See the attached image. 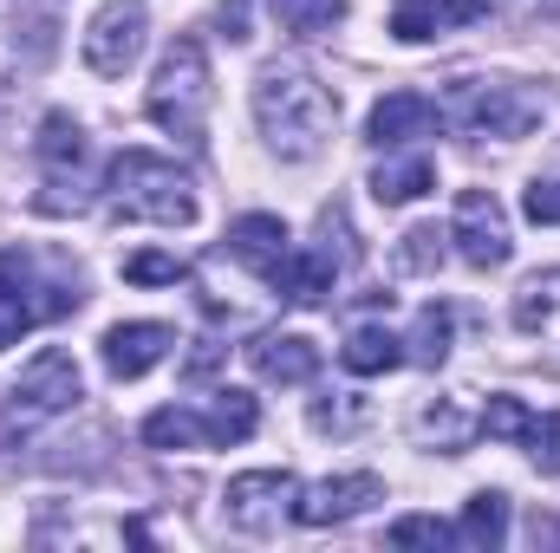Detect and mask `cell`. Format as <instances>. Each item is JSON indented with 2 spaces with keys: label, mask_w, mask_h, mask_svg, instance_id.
Returning <instances> with one entry per match:
<instances>
[{
  "label": "cell",
  "mask_w": 560,
  "mask_h": 553,
  "mask_svg": "<svg viewBox=\"0 0 560 553\" xmlns=\"http://www.w3.org/2000/svg\"><path fill=\"white\" fill-rule=\"evenodd\" d=\"M450 332H456L450 306H423V313H418V332H411V352H405V358H418V365H443V358H450Z\"/></svg>",
  "instance_id": "d4e9b609"
},
{
  "label": "cell",
  "mask_w": 560,
  "mask_h": 553,
  "mask_svg": "<svg viewBox=\"0 0 560 553\" xmlns=\"http://www.w3.org/2000/svg\"><path fill=\"white\" fill-rule=\"evenodd\" d=\"M456 541V528H443L436 515H405V521H392V548H450Z\"/></svg>",
  "instance_id": "83f0119b"
},
{
  "label": "cell",
  "mask_w": 560,
  "mask_h": 553,
  "mask_svg": "<svg viewBox=\"0 0 560 553\" xmlns=\"http://www.w3.org/2000/svg\"><path fill=\"white\" fill-rule=\"evenodd\" d=\"M515 326L548 345V365L560 372V268L555 274H535L515 293Z\"/></svg>",
  "instance_id": "e0dca14e"
},
{
  "label": "cell",
  "mask_w": 560,
  "mask_h": 553,
  "mask_svg": "<svg viewBox=\"0 0 560 553\" xmlns=\"http://www.w3.org/2000/svg\"><path fill=\"white\" fill-rule=\"evenodd\" d=\"M528 13H560V0H528Z\"/></svg>",
  "instance_id": "d590c367"
},
{
  "label": "cell",
  "mask_w": 560,
  "mask_h": 553,
  "mask_svg": "<svg viewBox=\"0 0 560 553\" xmlns=\"http://www.w3.org/2000/svg\"><path fill=\"white\" fill-rule=\"evenodd\" d=\"M443 242H450V235L430 228V222L411 228V235L398 242V274H436V268H443Z\"/></svg>",
  "instance_id": "4316f807"
},
{
  "label": "cell",
  "mask_w": 560,
  "mask_h": 553,
  "mask_svg": "<svg viewBox=\"0 0 560 553\" xmlns=\"http://www.w3.org/2000/svg\"><path fill=\"white\" fill-rule=\"evenodd\" d=\"M339 365L359 372V378H378V372H398L405 365V339L385 332V326H359L346 345H339Z\"/></svg>",
  "instance_id": "ac0fdd59"
},
{
  "label": "cell",
  "mask_w": 560,
  "mask_h": 553,
  "mask_svg": "<svg viewBox=\"0 0 560 553\" xmlns=\"http://www.w3.org/2000/svg\"><path fill=\"white\" fill-rule=\"evenodd\" d=\"M456 541H463V548H476V553H495V548H502V541H509V495H495V489L469 495Z\"/></svg>",
  "instance_id": "ffe728a7"
},
{
  "label": "cell",
  "mask_w": 560,
  "mask_h": 553,
  "mask_svg": "<svg viewBox=\"0 0 560 553\" xmlns=\"http://www.w3.org/2000/svg\"><path fill=\"white\" fill-rule=\"evenodd\" d=\"M332 280H339V255L306 248V255H287L275 268V293L293 299V306H319V299H332Z\"/></svg>",
  "instance_id": "2e32d148"
},
{
  "label": "cell",
  "mask_w": 560,
  "mask_h": 553,
  "mask_svg": "<svg viewBox=\"0 0 560 553\" xmlns=\"http://www.w3.org/2000/svg\"><path fill=\"white\" fill-rule=\"evenodd\" d=\"M202 423H209V443H222V449H229V443H248V436H255L261 411H255V398H248V391H215V404H209Z\"/></svg>",
  "instance_id": "603a6c76"
},
{
  "label": "cell",
  "mask_w": 560,
  "mask_h": 553,
  "mask_svg": "<svg viewBox=\"0 0 560 553\" xmlns=\"http://www.w3.org/2000/svg\"><path fill=\"white\" fill-rule=\"evenodd\" d=\"M79 299H85L79 274H66L59 261L26 255V248H0V352L20 345L33 326L66 319Z\"/></svg>",
  "instance_id": "7a4b0ae2"
},
{
  "label": "cell",
  "mask_w": 560,
  "mask_h": 553,
  "mask_svg": "<svg viewBox=\"0 0 560 553\" xmlns=\"http://www.w3.org/2000/svg\"><path fill=\"white\" fill-rule=\"evenodd\" d=\"M365 404H313V430H352Z\"/></svg>",
  "instance_id": "d6a6232c"
},
{
  "label": "cell",
  "mask_w": 560,
  "mask_h": 553,
  "mask_svg": "<svg viewBox=\"0 0 560 553\" xmlns=\"http://www.w3.org/2000/svg\"><path fill=\"white\" fill-rule=\"evenodd\" d=\"M248 365L268 378V385H306L319 372V345L306 332H261L248 345Z\"/></svg>",
  "instance_id": "4fadbf2b"
},
{
  "label": "cell",
  "mask_w": 560,
  "mask_h": 553,
  "mask_svg": "<svg viewBox=\"0 0 560 553\" xmlns=\"http://www.w3.org/2000/svg\"><path fill=\"white\" fill-rule=\"evenodd\" d=\"M125 280H138V286H176L183 280V261L176 255H131L125 261Z\"/></svg>",
  "instance_id": "f546056e"
},
{
  "label": "cell",
  "mask_w": 560,
  "mask_h": 553,
  "mask_svg": "<svg viewBox=\"0 0 560 553\" xmlns=\"http://www.w3.org/2000/svg\"><path fill=\"white\" fill-rule=\"evenodd\" d=\"M522 209H528V222H541V228H555V222H560V183H528V196H522Z\"/></svg>",
  "instance_id": "1f68e13d"
},
{
  "label": "cell",
  "mask_w": 560,
  "mask_h": 553,
  "mask_svg": "<svg viewBox=\"0 0 560 553\" xmlns=\"http://www.w3.org/2000/svg\"><path fill=\"white\" fill-rule=\"evenodd\" d=\"M372 502H385V482L378 475H326V482H313V489H300L293 495V521L300 528H332V521H352V515H365Z\"/></svg>",
  "instance_id": "9c48e42d"
},
{
  "label": "cell",
  "mask_w": 560,
  "mask_h": 553,
  "mask_svg": "<svg viewBox=\"0 0 560 553\" xmlns=\"http://www.w3.org/2000/svg\"><path fill=\"white\" fill-rule=\"evenodd\" d=\"M170 345H176L170 326H156V319H131V326H112V332H105V365H112V378H143L150 365L170 358Z\"/></svg>",
  "instance_id": "8fae6325"
},
{
  "label": "cell",
  "mask_w": 560,
  "mask_h": 553,
  "mask_svg": "<svg viewBox=\"0 0 560 553\" xmlns=\"http://www.w3.org/2000/svg\"><path fill=\"white\" fill-rule=\"evenodd\" d=\"M423 189H436V163H430V156H398V163H378V169H372V196H378L385 209L418 202Z\"/></svg>",
  "instance_id": "44dd1931"
},
{
  "label": "cell",
  "mask_w": 560,
  "mask_h": 553,
  "mask_svg": "<svg viewBox=\"0 0 560 553\" xmlns=\"http://www.w3.org/2000/svg\"><path fill=\"white\" fill-rule=\"evenodd\" d=\"M209 105H215V85H209V59H202V39H170L156 79H150V118L183 143H202L209 131Z\"/></svg>",
  "instance_id": "277c9868"
},
{
  "label": "cell",
  "mask_w": 560,
  "mask_h": 553,
  "mask_svg": "<svg viewBox=\"0 0 560 553\" xmlns=\"http://www.w3.org/2000/svg\"><path fill=\"white\" fill-rule=\"evenodd\" d=\"M450 242H456V255L469 261V268H502L509 261V209L495 202V189H463L456 196V222H450Z\"/></svg>",
  "instance_id": "52a82bcc"
},
{
  "label": "cell",
  "mask_w": 560,
  "mask_h": 553,
  "mask_svg": "<svg viewBox=\"0 0 560 553\" xmlns=\"http://www.w3.org/2000/svg\"><path fill=\"white\" fill-rule=\"evenodd\" d=\"M293 495H300L293 469H255V475H235V482H229L222 508H229V521H235L242 534H268L280 515H293Z\"/></svg>",
  "instance_id": "ba28073f"
},
{
  "label": "cell",
  "mask_w": 560,
  "mask_h": 553,
  "mask_svg": "<svg viewBox=\"0 0 560 553\" xmlns=\"http://www.w3.org/2000/svg\"><path fill=\"white\" fill-rule=\"evenodd\" d=\"M229 255H235L248 274L275 280V268L293 255V248H287V222H280V215H242V222L229 228Z\"/></svg>",
  "instance_id": "9a60e30c"
},
{
  "label": "cell",
  "mask_w": 560,
  "mask_h": 553,
  "mask_svg": "<svg viewBox=\"0 0 560 553\" xmlns=\"http://www.w3.org/2000/svg\"><path fill=\"white\" fill-rule=\"evenodd\" d=\"M275 20L293 39H319L346 20V0H275Z\"/></svg>",
  "instance_id": "cb8c5ba5"
},
{
  "label": "cell",
  "mask_w": 560,
  "mask_h": 553,
  "mask_svg": "<svg viewBox=\"0 0 560 553\" xmlns=\"http://www.w3.org/2000/svg\"><path fill=\"white\" fill-rule=\"evenodd\" d=\"M215 365H222V345H202V352H196V358H189V378H209V372H215Z\"/></svg>",
  "instance_id": "e575fe53"
},
{
  "label": "cell",
  "mask_w": 560,
  "mask_h": 553,
  "mask_svg": "<svg viewBox=\"0 0 560 553\" xmlns=\"http://www.w3.org/2000/svg\"><path fill=\"white\" fill-rule=\"evenodd\" d=\"M476 430H482V416H469L463 404H436V411H423V436H430L436 449H450V456H456Z\"/></svg>",
  "instance_id": "484cf974"
},
{
  "label": "cell",
  "mask_w": 560,
  "mask_h": 553,
  "mask_svg": "<svg viewBox=\"0 0 560 553\" xmlns=\"http://www.w3.org/2000/svg\"><path fill=\"white\" fill-rule=\"evenodd\" d=\"M489 13H495V0H398L392 33L405 46H418V39H436L443 26H469V20H489Z\"/></svg>",
  "instance_id": "7c38bea8"
},
{
  "label": "cell",
  "mask_w": 560,
  "mask_h": 553,
  "mask_svg": "<svg viewBox=\"0 0 560 553\" xmlns=\"http://www.w3.org/2000/svg\"><path fill=\"white\" fill-rule=\"evenodd\" d=\"M255 118H261V138L287 163H306V156H319V143L339 125V92H326L300 66H268L255 85Z\"/></svg>",
  "instance_id": "6da1fadb"
},
{
  "label": "cell",
  "mask_w": 560,
  "mask_h": 553,
  "mask_svg": "<svg viewBox=\"0 0 560 553\" xmlns=\"http://www.w3.org/2000/svg\"><path fill=\"white\" fill-rule=\"evenodd\" d=\"M522 443H528V456H535L541 475H560V416H528Z\"/></svg>",
  "instance_id": "f1b7e54d"
},
{
  "label": "cell",
  "mask_w": 560,
  "mask_h": 553,
  "mask_svg": "<svg viewBox=\"0 0 560 553\" xmlns=\"http://www.w3.org/2000/svg\"><path fill=\"white\" fill-rule=\"evenodd\" d=\"M112 215L118 222H156V228H189L196 222V189L170 156L125 150L112 163Z\"/></svg>",
  "instance_id": "3957f363"
},
{
  "label": "cell",
  "mask_w": 560,
  "mask_h": 553,
  "mask_svg": "<svg viewBox=\"0 0 560 553\" xmlns=\"http://www.w3.org/2000/svg\"><path fill=\"white\" fill-rule=\"evenodd\" d=\"M143 7L138 0H112L92 26H85V66L98 72V79H125V66L138 59V46H143Z\"/></svg>",
  "instance_id": "30bf717a"
},
{
  "label": "cell",
  "mask_w": 560,
  "mask_h": 553,
  "mask_svg": "<svg viewBox=\"0 0 560 553\" xmlns=\"http://www.w3.org/2000/svg\"><path fill=\"white\" fill-rule=\"evenodd\" d=\"M482 430H489V436H502V443H522V430H528V411H522L515 398H489V411H482Z\"/></svg>",
  "instance_id": "4dcf8cb0"
},
{
  "label": "cell",
  "mask_w": 560,
  "mask_h": 553,
  "mask_svg": "<svg viewBox=\"0 0 560 553\" xmlns=\"http://www.w3.org/2000/svg\"><path fill=\"white\" fill-rule=\"evenodd\" d=\"M548 118V105L522 85H463L456 92V125L469 138H528Z\"/></svg>",
  "instance_id": "8992f818"
},
{
  "label": "cell",
  "mask_w": 560,
  "mask_h": 553,
  "mask_svg": "<svg viewBox=\"0 0 560 553\" xmlns=\"http://www.w3.org/2000/svg\"><path fill=\"white\" fill-rule=\"evenodd\" d=\"M222 26L229 39H248V0H222Z\"/></svg>",
  "instance_id": "836d02e7"
},
{
  "label": "cell",
  "mask_w": 560,
  "mask_h": 553,
  "mask_svg": "<svg viewBox=\"0 0 560 553\" xmlns=\"http://www.w3.org/2000/svg\"><path fill=\"white\" fill-rule=\"evenodd\" d=\"M436 105L423 98V92H385L378 105H372V143L378 150H392V143H411V138H430L436 131Z\"/></svg>",
  "instance_id": "5bb4252c"
},
{
  "label": "cell",
  "mask_w": 560,
  "mask_h": 553,
  "mask_svg": "<svg viewBox=\"0 0 560 553\" xmlns=\"http://www.w3.org/2000/svg\"><path fill=\"white\" fill-rule=\"evenodd\" d=\"M79 391H85L79 358H72V352H59V345H46V352H33V358H26V372L13 378L7 423H13V430H33V423H46V416L72 411V404H79Z\"/></svg>",
  "instance_id": "5b68a950"
},
{
  "label": "cell",
  "mask_w": 560,
  "mask_h": 553,
  "mask_svg": "<svg viewBox=\"0 0 560 553\" xmlns=\"http://www.w3.org/2000/svg\"><path fill=\"white\" fill-rule=\"evenodd\" d=\"M39 163H46L52 189H66V176H79V169H85V131H79L66 111H52V118L39 125Z\"/></svg>",
  "instance_id": "d6986e66"
},
{
  "label": "cell",
  "mask_w": 560,
  "mask_h": 553,
  "mask_svg": "<svg viewBox=\"0 0 560 553\" xmlns=\"http://www.w3.org/2000/svg\"><path fill=\"white\" fill-rule=\"evenodd\" d=\"M143 443L150 449H196V443H209V423L189 404H163V411L143 416Z\"/></svg>",
  "instance_id": "7402d4cb"
}]
</instances>
